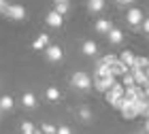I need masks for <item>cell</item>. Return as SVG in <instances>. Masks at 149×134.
Returning <instances> with one entry per match:
<instances>
[{
	"label": "cell",
	"instance_id": "cell-27",
	"mask_svg": "<svg viewBox=\"0 0 149 134\" xmlns=\"http://www.w3.org/2000/svg\"><path fill=\"white\" fill-rule=\"evenodd\" d=\"M100 62H104L107 66H113L115 62H119V58H115V56H111V53H109V56H104L102 60H100Z\"/></svg>",
	"mask_w": 149,
	"mask_h": 134
},
{
	"label": "cell",
	"instance_id": "cell-26",
	"mask_svg": "<svg viewBox=\"0 0 149 134\" xmlns=\"http://www.w3.org/2000/svg\"><path fill=\"white\" fill-rule=\"evenodd\" d=\"M79 115H81V119H83V122H90V119H92V111L87 109V106H83V109L79 111Z\"/></svg>",
	"mask_w": 149,
	"mask_h": 134
},
{
	"label": "cell",
	"instance_id": "cell-34",
	"mask_svg": "<svg viewBox=\"0 0 149 134\" xmlns=\"http://www.w3.org/2000/svg\"><path fill=\"white\" fill-rule=\"evenodd\" d=\"M145 132H149V119L145 122Z\"/></svg>",
	"mask_w": 149,
	"mask_h": 134
},
{
	"label": "cell",
	"instance_id": "cell-11",
	"mask_svg": "<svg viewBox=\"0 0 149 134\" xmlns=\"http://www.w3.org/2000/svg\"><path fill=\"white\" fill-rule=\"evenodd\" d=\"M111 30H113V26L109 19H98L96 22V32H100V34H109Z\"/></svg>",
	"mask_w": 149,
	"mask_h": 134
},
{
	"label": "cell",
	"instance_id": "cell-36",
	"mask_svg": "<svg viewBox=\"0 0 149 134\" xmlns=\"http://www.w3.org/2000/svg\"><path fill=\"white\" fill-rule=\"evenodd\" d=\"M145 117H147V119H149V109H147V113H145Z\"/></svg>",
	"mask_w": 149,
	"mask_h": 134
},
{
	"label": "cell",
	"instance_id": "cell-23",
	"mask_svg": "<svg viewBox=\"0 0 149 134\" xmlns=\"http://www.w3.org/2000/svg\"><path fill=\"white\" fill-rule=\"evenodd\" d=\"M40 132L43 134H58V128H53L51 124H43L40 126Z\"/></svg>",
	"mask_w": 149,
	"mask_h": 134
},
{
	"label": "cell",
	"instance_id": "cell-14",
	"mask_svg": "<svg viewBox=\"0 0 149 134\" xmlns=\"http://www.w3.org/2000/svg\"><path fill=\"white\" fill-rule=\"evenodd\" d=\"M134 58H136V56H134L132 51H128V49H126V51H121V56H119V62H121V64H126L128 68H130V66L134 64Z\"/></svg>",
	"mask_w": 149,
	"mask_h": 134
},
{
	"label": "cell",
	"instance_id": "cell-1",
	"mask_svg": "<svg viewBox=\"0 0 149 134\" xmlns=\"http://www.w3.org/2000/svg\"><path fill=\"white\" fill-rule=\"evenodd\" d=\"M72 85L79 90H90L92 87V79L87 72H74L72 75Z\"/></svg>",
	"mask_w": 149,
	"mask_h": 134
},
{
	"label": "cell",
	"instance_id": "cell-16",
	"mask_svg": "<svg viewBox=\"0 0 149 134\" xmlns=\"http://www.w3.org/2000/svg\"><path fill=\"white\" fill-rule=\"evenodd\" d=\"M109 41H111L113 45H119L121 41H124V32L117 30V28H113V30L109 32Z\"/></svg>",
	"mask_w": 149,
	"mask_h": 134
},
{
	"label": "cell",
	"instance_id": "cell-9",
	"mask_svg": "<svg viewBox=\"0 0 149 134\" xmlns=\"http://www.w3.org/2000/svg\"><path fill=\"white\" fill-rule=\"evenodd\" d=\"M126 98H130V100H136L141 96H145V92L143 87H139V85H130V87H126V94H124Z\"/></svg>",
	"mask_w": 149,
	"mask_h": 134
},
{
	"label": "cell",
	"instance_id": "cell-19",
	"mask_svg": "<svg viewBox=\"0 0 149 134\" xmlns=\"http://www.w3.org/2000/svg\"><path fill=\"white\" fill-rule=\"evenodd\" d=\"M130 68H141V70H145V68H149V60H147V58H134V64L130 66Z\"/></svg>",
	"mask_w": 149,
	"mask_h": 134
},
{
	"label": "cell",
	"instance_id": "cell-33",
	"mask_svg": "<svg viewBox=\"0 0 149 134\" xmlns=\"http://www.w3.org/2000/svg\"><path fill=\"white\" fill-rule=\"evenodd\" d=\"M143 92L147 94V96H149V81H147V85H145V87H143Z\"/></svg>",
	"mask_w": 149,
	"mask_h": 134
},
{
	"label": "cell",
	"instance_id": "cell-12",
	"mask_svg": "<svg viewBox=\"0 0 149 134\" xmlns=\"http://www.w3.org/2000/svg\"><path fill=\"white\" fill-rule=\"evenodd\" d=\"M53 6H56L53 11H58L60 15H66L68 9H70V2H68V0H53Z\"/></svg>",
	"mask_w": 149,
	"mask_h": 134
},
{
	"label": "cell",
	"instance_id": "cell-13",
	"mask_svg": "<svg viewBox=\"0 0 149 134\" xmlns=\"http://www.w3.org/2000/svg\"><path fill=\"white\" fill-rule=\"evenodd\" d=\"M104 77H111V66H107L104 62H98V66H96V79H104Z\"/></svg>",
	"mask_w": 149,
	"mask_h": 134
},
{
	"label": "cell",
	"instance_id": "cell-18",
	"mask_svg": "<svg viewBox=\"0 0 149 134\" xmlns=\"http://www.w3.org/2000/svg\"><path fill=\"white\" fill-rule=\"evenodd\" d=\"M87 6H90L92 13H100L104 9V0H87Z\"/></svg>",
	"mask_w": 149,
	"mask_h": 134
},
{
	"label": "cell",
	"instance_id": "cell-2",
	"mask_svg": "<svg viewBox=\"0 0 149 134\" xmlns=\"http://www.w3.org/2000/svg\"><path fill=\"white\" fill-rule=\"evenodd\" d=\"M115 83H117V81H115V77L111 75V77H104V79H96V83H94V87H96L98 92H109L111 87H113V85Z\"/></svg>",
	"mask_w": 149,
	"mask_h": 134
},
{
	"label": "cell",
	"instance_id": "cell-20",
	"mask_svg": "<svg viewBox=\"0 0 149 134\" xmlns=\"http://www.w3.org/2000/svg\"><path fill=\"white\" fill-rule=\"evenodd\" d=\"M22 102L24 106H28V109H32V106H36V98H34V94H24V98H22Z\"/></svg>",
	"mask_w": 149,
	"mask_h": 134
},
{
	"label": "cell",
	"instance_id": "cell-30",
	"mask_svg": "<svg viewBox=\"0 0 149 134\" xmlns=\"http://www.w3.org/2000/svg\"><path fill=\"white\" fill-rule=\"evenodd\" d=\"M58 134H72V132H70V128H66V126H60V128H58Z\"/></svg>",
	"mask_w": 149,
	"mask_h": 134
},
{
	"label": "cell",
	"instance_id": "cell-15",
	"mask_svg": "<svg viewBox=\"0 0 149 134\" xmlns=\"http://www.w3.org/2000/svg\"><path fill=\"white\" fill-rule=\"evenodd\" d=\"M47 45H49V36L47 34H40L34 43H32V49H47Z\"/></svg>",
	"mask_w": 149,
	"mask_h": 134
},
{
	"label": "cell",
	"instance_id": "cell-24",
	"mask_svg": "<svg viewBox=\"0 0 149 134\" xmlns=\"http://www.w3.org/2000/svg\"><path fill=\"white\" fill-rule=\"evenodd\" d=\"M121 85H124V87H130V85H136V83H134V77L130 75V72H128V75H124V79H121Z\"/></svg>",
	"mask_w": 149,
	"mask_h": 134
},
{
	"label": "cell",
	"instance_id": "cell-10",
	"mask_svg": "<svg viewBox=\"0 0 149 134\" xmlns=\"http://www.w3.org/2000/svg\"><path fill=\"white\" fill-rule=\"evenodd\" d=\"M128 72H130V68H128L126 64H121V62H115L111 66V75L113 77H124V75H128Z\"/></svg>",
	"mask_w": 149,
	"mask_h": 134
},
{
	"label": "cell",
	"instance_id": "cell-28",
	"mask_svg": "<svg viewBox=\"0 0 149 134\" xmlns=\"http://www.w3.org/2000/svg\"><path fill=\"white\" fill-rule=\"evenodd\" d=\"M47 98H49V100H58V98H60L58 87H49V90H47Z\"/></svg>",
	"mask_w": 149,
	"mask_h": 134
},
{
	"label": "cell",
	"instance_id": "cell-37",
	"mask_svg": "<svg viewBox=\"0 0 149 134\" xmlns=\"http://www.w3.org/2000/svg\"><path fill=\"white\" fill-rule=\"evenodd\" d=\"M34 134H43V132H40V130H34Z\"/></svg>",
	"mask_w": 149,
	"mask_h": 134
},
{
	"label": "cell",
	"instance_id": "cell-25",
	"mask_svg": "<svg viewBox=\"0 0 149 134\" xmlns=\"http://www.w3.org/2000/svg\"><path fill=\"white\" fill-rule=\"evenodd\" d=\"M34 130H36V128H34L30 122H24V124H22V132H24V134H34Z\"/></svg>",
	"mask_w": 149,
	"mask_h": 134
},
{
	"label": "cell",
	"instance_id": "cell-29",
	"mask_svg": "<svg viewBox=\"0 0 149 134\" xmlns=\"http://www.w3.org/2000/svg\"><path fill=\"white\" fill-rule=\"evenodd\" d=\"M6 9H9V4H6V0H0V15H6Z\"/></svg>",
	"mask_w": 149,
	"mask_h": 134
},
{
	"label": "cell",
	"instance_id": "cell-3",
	"mask_svg": "<svg viewBox=\"0 0 149 134\" xmlns=\"http://www.w3.org/2000/svg\"><path fill=\"white\" fill-rule=\"evenodd\" d=\"M6 15H9L11 19H24L26 17V9L22 4H9V9H6Z\"/></svg>",
	"mask_w": 149,
	"mask_h": 134
},
{
	"label": "cell",
	"instance_id": "cell-32",
	"mask_svg": "<svg viewBox=\"0 0 149 134\" xmlns=\"http://www.w3.org/2000/svg\"><path fill=\"white\" fill-rule=\"evenodd\" d=\"M143 30L149 34V19H145V22H143Z\"/></svg>",
	"mask_w": 149,
	"mask_h": 134
},
{
	"label": "cell",
	"instance_id": "cell-5",
	"mask_svg": "<svg viewBox=\"0 0 149 134\" xmlns=\"http://www.w3.org/2000/svg\"><path fill=\"white\" fill-rule=\"evenodd\" d=\"M126 19H128V24H132V26L143 24V11L141 9H130L126 13Z\"/></svg>",
	"mask_w": 149,
	"mask_h": 134
},
{
	"label": "cell",
	"instance_id": "cell-22",
	"mask_svg": "<svg viewBox=\"0 0 149 134\" xmlns=\"http://www.w3.org/2000/svg\"><path fill=\"white\" fill-rule=\"evenodd\" d=\"M121 115H124V119H134V117H139L136 111H134L132 106H128V109H121Z\"/></svg>",
	"mask_w": 149,
	"mask_h": 134
},
{
	"label": "cell",
	"instance_id": "cell-35",
	"mask_svg": "<svg viewBox=\"0 0 149 134\" xmlns=\"http://www.w3.org/2000/svg\"><path fill=\"white\" fill-rule=\"evenodd\" d=\"M145 75H147V79H149V68H145Z\"/></svg>",
	"mask_w": 149,
	"mask_h": 134
},
{
	"label": "cell",
	"instance_id": "cell-31",
	"mask_svg": "<svg viewBox=\"0 0 149 134\" xmlns=\"http://www.w3.org/2000/svg\"><path fill=\"white\" fill-rule=\"evenodd\" d=\"M115 2H117V4H132L134 0H115Z\"/></svg>",
	"mask_w": 149,
	"mask_h": 134
},
{
	"label": "cell",
	"instance_id": "cell-8",
	"mask_svg": "<svg viewBox=\"0 0 149 134\" xmlns=\"http://www.w3.org/2000/svg\"><path fill=\"white\" fill-rule=\"evenodd\" d=\"M45 22L49 24L51 28H60V26H62V15H60L58 11H51V13H47Z\"/></svg>",
	"mask_w": 149,
	"mask_h": 134
},
{
	"label": "cell",
	"instance_id": "cell-21",
	"mask_svg": "<svg viewBox=\"0 0 149 134\" xmlns=\"http://www.w3.org/2000/svg\"><path fill=\"white\" fill-rule=\"evenodd\" d=\"M13 109V98L11 96H2L0 98V111H9Z\"/></svg>",
	"mask_w": 149,
	"mask_h": 134
},
{
	"label": "cell",
	"instance_id": "cell-4",
	"mask_svg": "<svg viewBox=\"0 0 149 134\" xmlns=\"http://www.w3.org/2000/svg\"><path fill=\"white\" fill-rule=\"evenodd\" d=\"M124 94H126V87H124V85H121V83H115L113 87H111L109 92H107V100H109V102H113V100L121 98V96H124Z\"/></svg>",
	"mask_w": 149,
	"mask_h": 134
},
{
	"label": "cell",
	"instance_id": "cell-7",
	"mask_svg": "<svg viewBox=\"0 0 149 134\" xmlns=\"http://www.w3.org/2000/svg\"><path fill=\"white\" fill-rule=\"evenodd\" d=\"M45 53H47V60H49V62H60V60H62V49H60L58 45L47 47Z\"/></svg>",
	"mask_w": 149,
	"mask_h": 134
},
{
	"label": "cell",
	"instance_id": "cell-17",
	"mask_svg": "<svg viewBox=\"0 0 149 134\" xmlns=\"http://www.w3.org/2000/svg\"><path fill=\"white\" fill-rule=\"evenodd\" d=\"M96 51H98V45L94 41H85L83 43V53L85 56H96Z\"/></svg>",
	"mask_w": 149,
	"mask_h": 134
},
{
	"label": "cell",
	"instance_id": "cell-6",
	"mask_svg": "<svg viewBox=\"0 0 149 134\" xmlns=\"http://www.w3.org/2000/svg\"><path fill=\"white\" fill-rule=\"evenodd\" d=\"M130 75L134 77V83L136 85H141V87H145L147 85V75H145V70H141V68H130Z\"/></svg>",
	"mask_w": 149,
	"mask_h": 134
}]
</instances>
